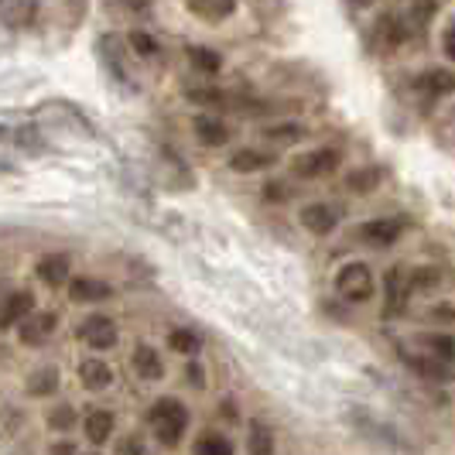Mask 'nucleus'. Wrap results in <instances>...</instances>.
<instances>
[{
  "mask_svg": "<svg viewBox=\"0 0 455 455\" xmlns=\"http://www.w3.org/2000/svg\"><path fill=\"white\" fill-rule=\"evenodd\" d=\"M414 295V284H411V274L401 267H390L387 271V315H397L408 308V298Z\"/></svg>",
  "mask_w": 455,
  "mask_h": 455,
  "instance_id": "obj_10",
  "label": "nucleus"
},
{
  "mask_svg": "<svg viewBox=\"0 0 455 455\" xmlns=\"http://www.w3.org/2000/svg\"><path fill=\"white\" fill-rule=\"evenodd\" d=\"M196 452L199 455H229L233 452V442H227L223 435H203L196 442Z\"/></svg>",
  "mask_w": 455,
  "mask_h": 455,
  "instance_id": "obj_31",
  "label": "nucleus"
},
{
  "mask_svg": "<svg viewBox=\"0 0 455 455\" xmlns=\"http://www.w3.org/2000/svg\"><path fill=\"white\" fill-rule=\"evenodd\" d=\"M332 288H336V295L342 301H349V305H366L370 298L377 295V281H373V271H370V264L363 260H349V264H342L336 277H332Z\"/></svg>",
  "mask_w": 455,
  "mask_h": 455,
  "instance_id": "obj_2",
  "label": "nucleus"
},
{
  "mask_svg": "<svg viewBox=\"0 0 455 455\" xmlns=\"http://www.w3.org/2000/svg\"><path fill=\"white\" fill-rule=\"evenodd\" d=\"M432 319H449V322H455V308H452V305H435V308H432Z\"/></svg>",
  "mask_w": 455,
  "mask_h": 455,
  "instance_id": "obj_36",
  "label": "nucleus"
},
{
  "mask_svg": "<svg viewBox=\"0 0 455 455\" xmlns=\"http://www.w3.org/2000/svg\"><path fill=\"white\" fill-rule=\"evenodd\" d=\"M449 137H452V144H455V116H452V124H449Z\"/></svg>",
  "mask_w": 455,
  "mask_h": 455,
  "instance_id": "obj_42",
  "label": "nucleus"
},
{
  "mask_svg": "<svg viewBox=\"0 0 455 455\" xmlns=\"http://www.w3.org/2000/svg\"><path fill=\"white\" fill-rule=\"evenodd\" d=\"M342 164L339 148H315V151H305L291 161V175L301 182H315V179H329L336 175Z\"/></svg>",
  "mask_w": 455,
  "mask_h": 455,
  "instance_id": "obj_3",
  "label": "nucleus"
},
{
  "mask_svg": "<svg viewBox=\"0 0 455 455\" xmlns=\"http://www.w3.org/2000/svg\"><path fill=\"white\" fill-rule=\"evenodd\" d=\"M271 164H274L271 155H264V151H257V148H240V151H233V158H229V168L240 172V175L264 172V168H271Z\"/></svg>",
  "mask_w": 455,
  "mask_h": 455,
  "instance_id": "obj_17",
  "label": "nucleus"
},
{
  "mask_svg": "<svg viewBox=\"0 0 455 455\" xmlns=\"http://www.w3.org/2000/svg\"><path fill=\"white\" fill-rule=\"evenodd\" d=\"M131 366H134V373L140 380H148V384H155L164 377V363H161L158 349L155 346H148V342H140L134 353H131Z\"/></svg>",
  "mask_w": 455,
  "mask_h": 455,
  "instance_id": "obj_12",
  "label": "nucleus"
},
{
  "mask_svg": "<svg viewBox=\"0 0 455 455\" xmlns=\"http://www.w3.org/2000/svg\"><path fill=\"white\" fill-rule=\"evenodd\" d=\"M247 452H253V455L274 452V438L260 421H251V442H247Z\"/></svg>",
  "mask_w": 455,
  "mask_h": 455,
  "instance_id": "obj_29",
  "label": "nucleus"
},
{
  "mask_svg": "<svg viewBox=\"0 0 455 455\" xmlns=\"http://www.w3.org/2000/svg\"><path fill=\"white\" fill-rule=\"evenodd\" d=\"M377 182H380V172H373V168H360V172H353L346 179V185L353 192H370V188H377Z\"/></svg>",
  "mask_w": 455,
  "mask_h": 455,
  "instance_id": "obj_33",
  "label": "nucleus"
},
{
  "mask_svg": "<svg viewBox=\"0 0 455 455\" xmlns=\"http://www.w3.org/2000/svg\"><path fill=\"white\" fill-rule=\"evenodd\" d=\"M0 140H11V127H4V124H0Z\"/></svg>",
  "mask_w": 455,
  "mask_h": 455,
  "instance_id": "obj_41",
  "label": "nucleus"
},
{
  "mask_svg": "<svg viewBox=\"0 0 455 455\" xmlns=\"http://www.w3.org/2000/svg\"><path fill=\"white\" fill-rule=\"evenodd\" d=\"M11 144H18L21 151H31V155L45 151V140L38 134V127H11Z\"/></svg>",
  "mask_w": 455,
  "mask_h": 455,
  "instance_id": "obj_26",
  "label": "nucleus"
},
{
  "mask_svg": "<svg viewBox=\"0 0 455 455\" xmlns=\"http://www.w3.org/2000/svg\"><path fill=\"white\" fill-rule=\"evenodd\" d=\"M435 11H438V0H414V4H411L408 21L421 31V28H428V21H432Z\"/></svg>",
  "mask_w": 455,
  "mask_h": 455,
  "instance_id": "obj_32",
  "label": "nucleus"
},
{
  "mask_svg": "<svg viewBox=\"0 0 455 455\" xmlns=\"http://www.w3.org/2000/svg\"><path fill=\"white\" fill-rule=\"evenodd\" d=\"M192 14H199L203 21H227L229 14L236 11V0H185Z\"/></svg>",
  "mask_w": 455,
  "mask_h": 455,
  "instance_id": "obj_18",
  "label": "nucleus"
},
{
  "mask_svg": "<svg viewBox=\"0 0 455 455\" xmlns=\"http://www.w3.org/2000/svg\"><path fill=\"white\" fill-rule=\"evenodd\" d=\"M116 452H144V445H140L137 438H124V442L116 445Z\"/></svg>",
  "mask_w": 455,
  "mask_h": 455,
  "instance_id": "obj_37",
  "label": "nucleus"
},
{
  "mask_svg": "<svg viewBox=\"0 0 455 455\" xmlns=\"http://www.w3.org/2000/svg\"><path fill=\"white\" fill-rule=\"evenodd\" d=\"M373 42L380 45V52H394L408 42V24L397 14H380V21L373 28Z\"/></svg>",
  "mask_w": 455,
  "mask_h": 455,
  "instance_id": "obj_8",
  "label": "nucleus"
},
{
  "mask_svg": "<svg viewBox=\"0 0 455 455\" xmlns=\"http://www.w3.org/2000/svg\"><path fill=\"white\" fill-rule=\"evenodd\" d=\"M305 134H308V131H305L301 124H274V127L264 131V137L274 140V144H298Z\"/></svg>",
  "mask_w": 455,
  "mask_h": 455,
  "instance_id": "obj_28",
  "label": "nucleus"
},
{
  "mask_svg": "<svg viewBox=\"0 0 455 455\" xmlns=\"http://www.w3.org/2000/svg\"><path fill=\"white\" fill-rule=\"evenodd\" d=\"M418 342L425 346V353L438 356L442 363H455V336H449V332H425Z\"/></svg>",
  "mask_w": 455,
  "mask_h": 455,
  "instance_id": "obj_21",
  "label": "nucleus"
},
{
  "mask_svg": "<svg viewBox=\"0 0 455 455\" xmlns=\"http://www.w3.org/2000/svg\"><path fill=\"white\" fill-rule=\"evenodd\" d=\"M404 360H408V366L418 373V377H428V380H449V363H442V360L432 356V353H421V356L408 353Z\"/></svg>",
  "mask_w": 455,
  "mask_h": 455,
  "instance_id": "obj_19",
  "label": "nucleus"
},
{
  "mask_svg": "<svg viewBox=\"0 0 455 455\" xmlns=\"http://www.w3.org/2000/svg\"><path fill=\"white\" fill-rule=\"evenodd\" d=\"M223 414H227V418H236V411H233V401H223Z\"/></svg>",
  "mask_w": 455,
  "mask_h": 455,
  "instance_id": "obj_40",
  "label": "nucleus"
},
{
  "mask_svg": "<svg viewBox=\"0 0 455 455\" xmlns=\"http://www.w3.org/2000/svg\"><path fill=\"white\" fill-rule=\"evenodd\" d=\"M188 62L199 68L203 76H216V72L223 68V59H220L212 48H205V45H188Z\"/></svg>",
  "mask_w": 455,
  "mask_h": 455,
  "instance_id": "obj_23",
  "label": "nucleus"
},
{
  "mask_svg": "<svg viewBox=\"0 0 455 455\" xmlns=\"http://www.w3.org/2000/svg\"><path fill=\"white\" fill-rule=\"evenodd\" d=\"M35 14H38L35 0H18V7L7 11V24H28V21H35Z\"/></svg>",
  "mask_w": 455,
  "mask_h": 455,
  "instance_id": "obj_34",
  "label": "nucleus"
},
{
  "mask_svg": "<svg viewBox=\"0 0 455 455\" xmlns=\"http://www.w3.org/2000/svg\"><path fill=\"white\" fill-rule=\"evenodd\" d=\"M68 298L83 301V305L107 301V298H114V288L107 281H100V277H68Z\"/></svg>",
  "mask_w": 455,
  "mask_h": 455,
  "instance_id": "obj_13",
  "label": "nucleus"
},
{
  "mask_svg": "<svg viewBox=\"0 0 455 455\" xmlns=\"http://www.w3.org/2000/svg\"><path fill=\"white\" fill-rule=\"evenodd\" d=\"M52 452H76V442H59V445H52Z\"/></svg>",
  "mask_w": 455,
  "mask_h": 455,
  "instance_id": "obj_39",
  "label": "nucleus"
},
{
  "mask_svg": "<svg viewBox=\"0 0 455 455\" xmlns=\"http://www.w3.org/2000/svg\"><path fill=\"white\" fill-rule=\"evenodd\" d=\"M442 48H445V55L455 62V21L445 28V35H442Z\"/></svg>",
  "mask_w": 455,
  "mask_h": 455,
  "instance_id": "obj_35",
  "label": "nucleus"
},
{
  "mask_svg": "<svg viewBox=\"0 0 455 455\" xmlns=\"http://www.w3.org/2000/svg\"><path fill=\"white\" fill-rule=\"evenodd\" d=\"M28 312H35V295H31V291L21 288V291L4 295V301H0V332L11 329V325H18Z\"/></svg>",
  "mask_w": 455,
  "mask_h": 455,
  "instance_id": "obj_9",
  "label": "nucleus"
},
{
  "mask_svg": "<svg viewBox=\"0 0 455 455\" xmlns=\"http://www.w3.org/2000/svg\"><path fill=\"white\" fill-rule=\"evenodd\" d=\"M188 380H192V387H203V370L196 363L188 366Z\"/></svg>",
  "mask_w": 455,
  "mask_h": 455,
  "instance_id": "obj_38",
  "label": "nucleus"
},
{
  "mask_svg": "<svg viewBox=\"0 0 455 455\" xmlns=\"http://www.w3.org/2000/svg\"><path fill=\"white\" fill-rule=\"evenodd\" d=\"M76 425V408L72 404H55L48 411V428L52 432H68Z\"/></svg>",
  "mask_w": 455,
  "mask_h": 455,
  "instance_id": "obj_30",
  "label": "nucleus"
},
{
  "mask_svg": "<svg viewBox=\"0 0 455 455\" xmlns=\"http://www.w3.org/2000/svg\"><path fill=\"white\" fill-rule=\"evenodd\" d=\"M148 425L164 449H175V445H182L185 432H188V408L179 397H158L148 408Z\"/></svg>",
  "mask_w": 455,
  "mask_h": 455,
  "instance_id": "obj_1",
  "label": "nucleus"
},
{
  "mask_svg": "<svg viewBox=\"0 0 455 455\" xmlns=\"http://www.w3.org/2000/svg\"><path fill=\"white\" fill-rule=\"evenodd\" d=\"M298 220H301V227L308 229L312 236H329V233H336V227H339V212L329 203H308L298 212Z\"/></svg>",
  "mask_w": 455,
  "mask_h": 455,
  "instance_id": "obj_7",
  "label": "nucleus"
},
{
  "mask_svg": "<svg viewBox=\"0 0 455 455\" xmlns=\"http://www.w3.org/2000/svg\"><path fill=\"white\" fill-rule=\"evenodd\" d=\"M110 435H114V414L103 408L90 411L86 414V438H90L92 445H103Z\"/></svg>",
  "mask_w": 455,
  "mask_h": 455,
  "instance_id": "obj_20",
  "label": "nucleus"
},
{
  "mask_svg": "<svg viewBox=\"0 0 455 455\" xmlns=\"http://www.w3.org/2000/svg\"><path fill=\"white\" fill-rule=\"evenodd\" d=\"M59 390V370L55 366H42L28 377V394L31 397H52Z\"/></svg>",
  "mask_w": 455,
  "mask_h": 455,
  "instance_id": "obj_22",
  "label": "nucleus"
},
{
  "mask_svg": "<svg viewBox=\"0 0 455 455\" xmlns=\"http://www.w3.org/2000/svg\"><path fill=\"white\" fill-rule=\"evenodd\" d=\"M404 233V220L401 216H377V220H366L363 227L356 229V236L363 240L366 247H394Z\"/></svg>",
  "mask_w": 455,
  "mask_h": 455,
  "instance_id": "obj_4",
  "label": "nucleus"
},
{
  "mask_svg": "<svg viewBox=\"0 0 455 455\" xmlns=\"http://www.w3.org/2000/svg\"><path fill=\"white\" fill-rule=\"evenodd\" d=\"M196 137H199V144L205 148H227L229 144V127L220 120V116H196Z\"/></svg>",
  "mask_w": 455,
  "mask_h": 455,
  "instance_id": "obj_16",
  "label": "nucleus"
},
{
  "mask_svg": "<svg viewBox=\"0 0 455 455\" xmlns=\"http://www.w3.org/2000/svg\"><path fill=\"white\" fill-rule=\"evenodd\" d=\"M414 86H418V92H425L428 100L449 96V92H455V72H449V68H428V72H421L414 79Z\"/></svg>",
  "mask_w": 455,
  "mask_h": 455,
  "instance_id": "obj_14",
  "label": "nucleus"
},
{
  "mask_svg": "<svg viewBox=\"0 0 455 455\" xmlns=\"http://www.w3.org/2000/svg\"><path fill=\"white\" fill-rule=\"evenodd\" d=\"M168 346H172L175 353H185V356H196V353L203 349L199 336L188 332V329H172V332H168Z\"/></svg>",
  "mask_w": 455,
  "mask_h": 455,
  "instance_id": "obj_27",
  "label": "nucleus"
},
{
  "mask_svg": "<svg viewBox=\"0 0 455 455\" xmlns=\"http://www.w3.org/2000/svg\"><path fill=\"white\" fill-rule=\"evenodd\" d=\"M116 35H103L100 38V59H103V66L110 68V76L114 79H120V83H127V68L120 66V59H116Z\"/></svg>",
  "mask_w": 455,
  "mask_h": 455,
  "instance_id": "obj_24",
  "label": "nucleus"
},
{
  "mask_svg": "<svg viewBox=\"0 0 455 455\" xmlns=\"http://www.w3.org/2000/svg\"><path fill=\"white\" fill-rule=\"evenodd\" d=\"M79 339L86 342L90 349H114L116 339H120V332H116V322L110 315H90V319H83L79 325Z\"/></svg>",
  "mask_w": 455,
  "mask_h": 455,
  "instance_id": "obj_6",
  "label": "nucleus"
},
{
  "mask_svg": "<svg viewBox=\"0 0 455 455\" xmlns=\"http://www.w3.org/2000/svg\"><path fill=\"white\" fill-rule=\"evenodd\" d=\"M59 329V315L55 312H28L21 322H18V339L24 346H45Z\"/></svg>",
  "mask_w": 455,
  "mask_h": 455,
  "instance_id": "obj_5",
  "label": "nucleus"
},
{
  "mask_svg": "<svg viewBox=\"0 0 455 455\" xmlns=\"http://www.w3.org/2000/svg\"><path fill=\"white\" fill-rule=\"evenodd\" d=\"M356 4H370V0H356Z\"/></svg>",
  "mask_w": 455,
  "mask_h": 455,
  "instance_id": "obj_43",
  "label": "nucleus"
},
{
  "mask_svg": "<svg viewBox=\"0 0 455 455\" xmlns=\"http://www.w3.org/2000/svg\"><path fill=\"white\" fill-rule=\"evenodd\" d=\"M79 384L90 390V394H100V390H107L114 384V366L103 363L100 356H90V360H83L79 363Z\"/></svg>",
  "mask_w": 455,
  "mask_h": 455,
  "instance_id": "obj_11",
  "label": "nucleus"
},
{
  "mask_svg": "<svg viewBox=\"0 0 455 455\" xmlns=\"http://www.w3.org/2000/svg\"><path fill=\"white\" fill-rule=\"evenodd\" d=\"M127 45L134 48V55H140V59H158L161 55V42L155 35L140 31V28H134V31L127 35Z\"/></svg>",
  "mask_w": 455,
  "mask_h": 455,
  "instance_id": "obj_25",
  "label": "nucleus"
},
{
  "mask_svg": "<svg viewBox=\"0 0 455 455\" xmlns=\"http://www.w3.org/2000/svg\"><path fill=\"white\" fill-rule=\"evenodd\" d=\"M35 274L48 288H62V284H68V257L66 253H48V257L38 260Z\"/></svg>",
  "mask_w": 455,
  "mask_h": 455,
  "instance_id": "obj_15",
  "label": "nucleus"
}]
</instances>
